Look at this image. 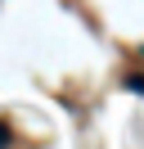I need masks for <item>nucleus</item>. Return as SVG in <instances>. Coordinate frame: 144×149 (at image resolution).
Returning <instances> with one entry per match:
<instances>
[{"label":"nucleus","mask_w":144,"mask_h":149,"mask_svg":"<svg viewBox=\"0 0 144 149\" xmlns=\"http://www.w3.org/2000/svg\"><path fill=\"white\" fill-rule=\"evenodd\" d=\"M0 145H9V127H5V122H0Z\"/></svg>","instance_id":"f257e3e1"}]
</instances>
